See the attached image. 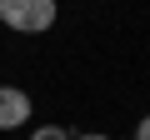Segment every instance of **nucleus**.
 Segmentation results:
<instances>
[{
	"instance_id": "7ed1b4c3",
	"label": "nucleus",
	"mask_w": 150,
	"mask_h": 140,
	"mask_svg": "<svg viewBox=\"0 0 150 140\" xmlns=\"http://www.w3.org/2000/svg\"><path fill=\"white\" fill-rule=\"evenodd\" d=\"M30 140H75V135H70L65 125H35V130H30Z\"/></svg>"
},
{
	"instance_id": "20e7f679",
	"label": "nucleus",
	"mask_w": 150,
	"mask_h": 140,
	"mask_svg": "<svg viewBox=\"0 0 150 140\" xmlns=\"http://www.w3.org/2000/svg\"><path fill=\"white\" fill-rule=\"evenodd\" d=\"M135 140H150V115H140V125H135Z\"/></svg>"
},
{
	"instance_id": "f03ea898",
	"label": "nucleus",
	"mask_w": 150,
	"mask_h": 140,
	"mask_svg": "<svg viewBox=\"0 0 150 140\" xmlns=\"http://www.w3.org/2000/svg\"><path fill=\"white\" fill-rule=\"evenodd\" d=\"M30 95L20 90V85H0V130H20V125H30Z\"/></svg>"
},
{
	"instance_id": "39448f33",
	"label": "nucleus",
	"mask_w": 150,
	"mask_h": 140,
	"mask_svg": "<svg viewBox=\"0 0 150 140\" xmlns=\"http://www.w3.org/2000/svg\"><path fill=\"white\" fill-rule=\"evenodd\" d=\"M75 140H110V135H95V130H90V135H75Z\"/></svg>"
},
{
	"instance_id": "f257e3e1",
	"label": "nucleus",
	"mask_w": 150,
	"mask_h": 140,
	"mask_svg": "<svg viewBox=\"0 0 150 140\" xmlns=\"http://www.w3.org/2000/svg\"><path fill=\"white\" fill-rule=\"evenodd\" d=\"M55 0H0V20H5L10 30H20V35H40V30H50L55 25Z\"/></svg>"
}]
</instances>
